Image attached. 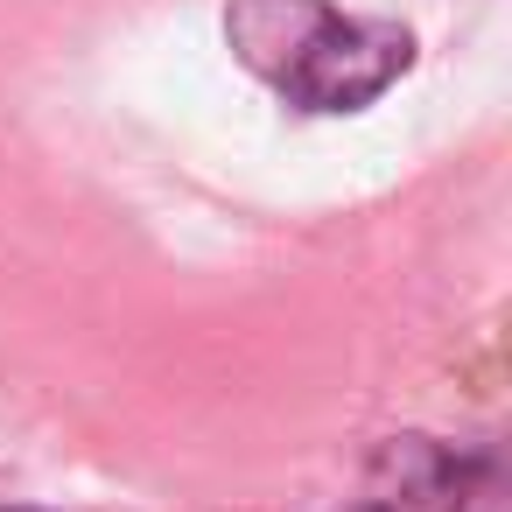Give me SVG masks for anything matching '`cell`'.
Masks as SVG:
<instances>
[{
  "label": "cell",
  "instance_id": "1",
  "mask_svg": "<svg viewBox=\"0 0 512 512\" xmlns=\"http://www.w3.org/2000/svg\"><path fill=\"white\" fill-rule=\"evenodd\" d=\"M225 36L302 113H358L414 57L407 29L337 15L330 0H232Z\"/></svg>",
  "mask_w": 512,
  "mask_h": 512
},
{
  "label": "cell",
  "instance_id": "2",
  "mask_svg": "<svg viewBox=\"0 0 512 512\" xmlns=\"http://www.w3.org/2000/svg\"><path fill=\"white\" fill-rule=\"evenodd\" d=\"M463 505H470V463L435 435H393L365 463L344 512H463Z\"/></svg>",
  "mask_w": 512,
  "mask_h": 512
},
{
  "label": "cell",
  "instance_id": "3",
  "mask_svg": "<svg viewBox=\"0 0 512 512\" xmlns=\"http://www.w3.org/2000/svg\"><path fill=\"white\" fill-rule=\"evenodd\" d=\"M0 512H29V505H0Z\"/></svg>",
  "mask_w": 512,
  "mask_h": 512
}]
</instances>
